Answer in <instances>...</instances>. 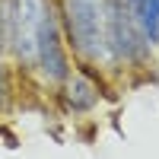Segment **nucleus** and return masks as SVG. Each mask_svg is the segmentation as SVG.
Returning a JSON list of instances; mask_svg holds the SVG:
<instances>
[{"mask_svg":"<svg viewBox=\"0 0 159 159\" xmlns=\"http://www.w3.org/2000/svg\"><path fill=\"white\" fill-rule=\"evenodd\" d=\"M7 73H3V64H0V111H3L7 108Z\"/></svg>","mask_w":159,"mask_h":159,"instance_id":"nucleus-6","label":"nucleus"},{"mask_svg":"<svg viewBox=\"0 0 159 159\" xmlns=\"http://www.w3.org/2000/svg\"><path fill=\"white\" fill-rule=\"evenodd\" d=\"M35 67H42V76L51 80V83H61V80L70 73L67 51H64V45H61V22H57V13L51 7L45 13L42 32H38V64Z\"/></svg>","mask_w":159,"mask_h":159,"instance_id":"nucleus-3","label":"nucleus"},{"mask_svg":"<svg viewBox=\"0 0 159 159\" xmlns=\"http://www.w3.org/2000/svg\"><path fill=\"white\" fill-rule=\"evenodd\" d=\"M61 19L73 51L83 61L96 67L118 64L108 38V0H61Z\"/></svg>","mask_w":159,"mask_h":159,"instance_id":"nucleus-1","label":"nucleus"},{"mask_svg":"<svg viewBox=\"0 0 159 159\" xmlns=\"http://www.w3.org/2000/svg\"><path fill=\"white\" fill-rule=\"evenodd\" d=\"M61 83H64V102L73 111H86L99 102V86L86 73H67Z\"/></svg>","mask_w":159,"mask_h":159,"instance_id":"nucleus-4","label":"nucleus"},{"mask_svg":"<svg viewBox=\"0 0 159 159\" xmlns=\"http://www.w3.org/2000/svg\"><path fill=\"white\" fill-rule=\"evenodd\" d=\"M51 7V0H13L7 10V29L16 57L25 67L38 64V32H42L45 13Z\"/></svg>","mask_w":159,"mask_h":159,"instance_id":"nucleus-2","label":"nucleus"},{"mask_svg":"<svg viewBox=\"0 0 159 159\" xmlns=\"http://www.w3.org/2000/svg\"><path fill=\"white\" fill-rule=\"evenodd\" d=\"M127 10L134 16L140 35L150 45H159V0H127Z\"/></svg>","mask_w":159,"mask_h":159,"instance_id":"nucleus-5","label":"nucleus"}]
</instances>
